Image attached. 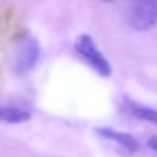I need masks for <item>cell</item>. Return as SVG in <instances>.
<instances>
[{"label":"cell","mask_w":157,"mask_h":157,"mask_svg":"<svg viewBox=\"0 0 157 157\" xmlns=\"http://www.w3.org/2000/svg\"><path fill=\"white\" fill-rule=\"evenodd\" d=\"M40 57V45L36 37L26 36L17 40L11 51V66L17 74L31 71Z\"/></svg>","instance_id":"obj_1"},{"label":"cell","mask_w":157,"mask_h":157,"mask_svg":"<svg viewBox=\"0 0 157 157\" xmlns=\"http://www.w3.org/2000/svg\"><path fill=\"white\" fill-rule=\"evenodd\" d=\"M75 51L78 52V56H80L102 77H109L113 74L111 63L103 56V52L99 49V46L96 45L94 39L90 34H83V36H80V37L77 39V42H75Z\"/></svg>","instance_id":"obj_2"},{"label":"cell","mask_w":157,"mask_h":157,"mask_svg":"<svg viewBox=\"0 0 157 157\" xmlns=\"http://www.w3.org/2000/svg\"><path fill=\"white\" fill-rule=\"evenodd\" d=\"M128 25L136 31H149L157 23V2H136L126 13Z\"/></svg>","instance_id":"obj_3"},{"label":"cell","mask_w":157,"mask_h":157,"mask_svg":"<svg viewBox=\"0 0 157 157\" xmlns=\"http://www.w3.org/2000/svg\"><path fill=\"white\" fill-rule=\"evenodd\" d=\"M96 132L102 139L114 143L119 148L120 152L128 154V155L134 154L139 149V146H140L137 139H134L131 134L123 132V131H117V129H113V128H96Z\"/></svg>","instance_id":"obj_4"},{"label":"cell","mask_w":157,"mask_h":157,"mask_svg":"<svg viewBox=\"0 0 157 157\" xmlns=\"http://www.w3.org/2000/svg\"><path fill=\"white\" fill-rule=\"evenodd\" d=\"M123 106L125 109L136 119L139 120H143V122H149V123H154L157 125V109L154 108H149V106H145V105H140L128 97L123 99Z\"/></svg>","instance_id":"obj_5"},{"label":"cell","mask_w":157,"mask_h":157,"mask_svg":"<svg viewBox=\"0 0 157 157\" xmlns=\"http://www.w3.org/2000/svg\"><path fill=\"white\" fill-rule=\"evenodd\" d=\"M31 119V114L25 109L20 108H13V106H0V122L3 123H23Z\"/></svg>","instance_id":"obj_6"},{"label":"cell","mask_w":157,"mask_h":157,"mask_svg":"<svg viewBox=\"0 0 157 157\" xmlns=\"http://www.w3.org/2000/svg\"><path fill=\"white\" fill-rule=\"evenodd\" d=\"M148 146H149L152 151L157 152V136H152V137L148 139Z\"/></svg>","instance_id":"obj_7"}]
</instances>
